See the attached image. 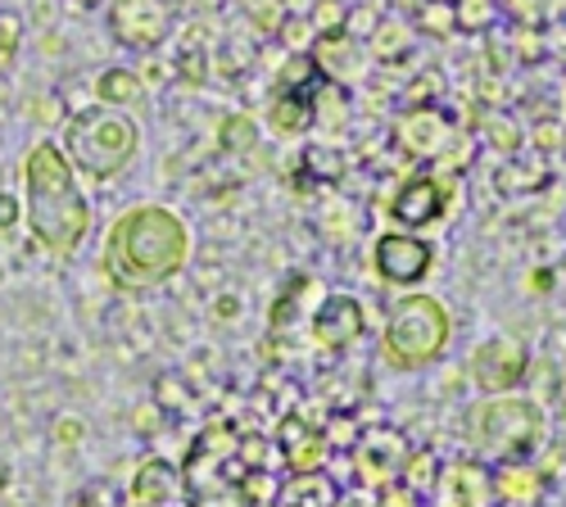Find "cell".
I'll use <instances>...</instances> for the list:
<instances>
[{"instance_id": "obj_17", "label": "cell", "mask_w": 566, "mask_h": 507, "mask_svg": "<svg viewBox=\"0 0 566 507\" xmlns=\"http://www.w3.org/2000/svg\"><path fill=\"white\" fill-rule=\"evenodd\" d=\"M177 467L164 463V457H146L136 463V476H132V507H146V503H172L177 494Z\"/></svg>"}, {"instance_id": "obj_22", "label": "cell", "mask_w": 566, "mask_h": 507, "mask_svg": "<svg viewBox=\"0 0 566 507\" xmlns=\"http://www.w3.org/2000/svg\"><path fill=\"white\" fill-rule=\"evenodd\" d=\"M449 10L462 32H490L499 23V0H449Z\"/></svg>"}, {"instance_id": "obj_27", "label": "cell", "mask_w": 566, "mask_h": 507, "mask_svg": "<svg viewBox=\"0 0 566 507\" xmlns=\"http://www.w3.org/2000/svg\"><path fill=\"white\" fill-rule=\"evenodd\" d=\"M336 507H381V494H371V489H349V494H336Z\"/></svg>"}, {"instance_id": "obj_9", "label": "cell", "mask_w": 566, "mask_h": 507, "mask_svg": "<svg viewBox=\"0 0 566 507\" xmlns=\"http://www.w3.org/2000/svg\"><path fill=\"white\" fill-rule=\"evenodd\" d=\"M408 453H412L408 440H403L399 431H390V426H376V431L358 435V440H354V472H358L363 489L381 494V489L399 485Z\"/></svg>"}, {"instance_id": "obj_6", "label": "cell", "mask_w": 566, "mask_h": 507, "mask_svg": "<svg viewBox=\"0 0 566 507\" xmlns=\"http://www.w3.org/2000/svg\"><path fill=\"white\" fill-rule=\"evenodd\" d=\"M371 267L376 276H381L386 286L395 291H417L421 282L431 276L436 267V245L427 236H417V232H386V236H376L371 245Z\"/></svg>"}, {"instance_id": "obj_25", "label": "cell", "mask_w": 566, "mask_h": 507, "mask_svg": "<svg viewBox=\"0 0 566 507\" xmlns=\"http://www.w3.org/2000/svg\"><path fill=\"white\" fill-rule=\"evenodd\" d=\"M51 435H55V444H64V448H77V444H82V435H86V426H82V418H55Z\"/></svg>"}, {"instance_id": "obj_14", "label": "cell", "mask_w": 566, "mask_h": 507, "mask_svg": "<svg viewBox=\"0 0 566 507\" xmlns=\"http://www.w3.org/2000/svg\"><path fill=\"white\" fill-rule=\"evenodd\" d=\"M436 489H440V507H494L490 472L481 463H453L449 472H440Z\"/></svg>"}, {"instance_id": "obj_4", "label": "cell", "mask_w": 566, "mask_h": 507, "mask_svg": "<svg viewBox=\"0 0 566 507\" xmlns=\"http://www.w3.org/2000/svg\"><path fill=\"white\" fill-rule=\"evenodd\" d=\"M471 444L485 463H531L548 440V412L526 394H485L467 418Z\"/></svg>"}, {"instance_id": "obj_8", "label": "cell", "mask_w": 566, "mask_h": 507, "mask_svg": "<svg viewBox=\"0 0 566 507\" xmlns=\"http://www.w3.org/2000/svg\"><path fill=\"white\" fill-rule=\"evenodd\" d=\"M531 372V349L516 336H490L471 349V381L481 394H512Z\"/></svg>"}, {"instance_id": "obj_2", "label": "cell", "mask_w": 566, "mask_h": 507, "mask_svg": "<svg viewBox=\"0 0 566 507\" xmlns=\"http://www.w3.org/2000/svg\"><path fill=\"white\" fill-rule=\"evenodd\" d=\"M191 258V226L168 204L123 209L101 250V267L118 291H159Z\"/></svg>"}, {"instance_id": "obj_12", "label": "cell", "mask_w": 566, "mask_h": 507, "mask_svg": "<svg viewBox=\"0 0 566 507\" xmlns=\"http://www.w3.org/2000/svg\"><path fill=\"white\" fill-rule=\"evenodd\" d=\"M358 336H363V304H358L354 295H345V291H332V295L317 304V313H313V340H317L322 349L340 353V349H349Z\"/></svg>"}, {"instance_id": "obj_1", "label": "cell", "mask_w": 566, "mask_h": 507, "mask_svg": "<svg viewBox=\"0 0 566 507\" xmlns=\"http://www.w3.org/2000/svg\"><path fill=\"white\" fill-rule=\"evenodd\" d=\"M19 209L32 241L51 258H73L96 226V209H91L82 177L51 136L32 141L19 159Z\"/></svg>"}, {"instance_id": "obj_10", "label": "cell", "mask_w": 566, "mask_h": 507, "mask_svg": "<svg viewBox=\"0 0 566 507\" xmlns=\"http://www.w3.org/2000/svg\"><path fill=\"white\" fill-rule=\"evenodd\" d=\"M109 32L127 51H159L172 32V14L164 0H109Z\"/></svg>"}, {"instance_id": "obj_3", "label": "cell", "mask_w": 566, "mask_h": 507, "mask_svg": "<svg viewBox=\"0 0 566 507\" xmlns=\"http://www.w3.org/2000/svg\"><path fill=\"white\" fill-rule=\"evenodd\" d=\"M60 150L77 168V177L91 181H114L123 177L140 155V127L132 114L109 105H86L64 118V141Z\"/></svg>"}, {"instance_id": "obj_29", "label": "cell", "mask_w": 566, "mask_h": 507, "mask_svg": "<svg viewBox=\"0 0 566 507\" xmlns=\"http://www.w3.org/2000/svg\"><path fill=\"white\" fill-rule=\"evenodd\" d=\"M146 507H181V503H146Z\"/></svg>"}, {"instance_id": "obj_20", "label": "cell", "mask_w": 566, "mask_h": 507, "mask_svg": "<svg viewBox=\"0 0 566 507\" xmlns=\"http://www.w3.org/2000/svg\"><path fill=\"white\" fill-rule=\"evenodd\" d=\"M412 45H417V41H412V23H408L403 14L376 19V28L367 32V51H371L376 60H403Z\"/></svg>"}, {"instance_id": "obj_18", "label": "cell", "mask_w": 566, "mask_h": 507, "mask_svg": "<svg viewBox=\"0 0 566 507\" xmlns=\"http://www.w3.org/2000/svg\"><path fill=\"white\" fill-rule=\"evenodd\" d=\"M140 96H146V82H140L136 68H105L96 77V105H109V109H132Z\"/></svg>"}, {"instance_id": "obj_26", "label": "cell", "mask_w": 566, "mask_h": 507, "mask_svg": "<svg viewBox=\"0 0 566 507\" xmlns=\"http://www.w3.org/2000/svg\"><path fill=\"white\" fill-rule=\"evenodd\" d=\"M23 222V209H19V196L14 191H0V236H10L14 226Z\"/></svg>"}, {"instance_id": "obj_7", "label": "cell", "mask_w": 566, "mask_h": 507, "mask_svg": "<svg viewBox=\"0 0 566 507\" xmlns=\"http://www.w3.org/2000/svg\"><path fill=\"white\" fill-rule=\"evenodd\" d=\"M449 204H453V181L440 172H417L390 200V222L399 232H427V226L444 222Z\"/></svg>"}, {"instance_id": "obj_24", "label": "cell", "mask_w": 566, "mask_h": 507, "mask_svg": "<svg viewBox=\"0 0 566 507\" xmlns=\"http://www.w3.org/2000/svg\"><path fill=\"white\" fill-rule=\"evenodd\" d=\"M19 51H23V19L14 10H0V77L14 68Z\"/></svg>"}, {"instance_id": "obj_5", "label": "cell", "mask_w": 566, "mask_h": 507, "mask_svg": "<svg viewBox=\"0 0 566 507\" xmlns=\"http://www.w3.org/2000/svg\"><path fill=\"white\" fill-rule=\"evenodd\" d=\"M453 340V317L444 299L427 291H408L386 308V327H381V358L395 372H421L444 358Z\"/></svg>"}, {"instance_id": "obj_19", "label": "cell", "mask_w": 566, "mask_h": 507, "mask_svg": "<svg viewBox=\"0 0 566 507\" xmlns=\"http://www.w3.org/2000/svg\"><path fill=\"white\" fill-rule=\"evenodd\" d=\"M336 480L322 472H300L291 476V485L281 489V507H336Z\"/></svg>"}, {"instance_id": "obj_28", "label": "cell", "mask_w": 566, "mask_h": 507, "mask_svg": "<svg viewBox=\"0 0 566 507\" xmlns=\"http://www.w3.org/2000/svg\"><path fill=\"white\" fill-rule=\"evenodd\" d=\"M32 118H36V123H55V118H60V114H55V101H36Z\"/></svg>"}, {"instance_id": "obj_13", "label": "cell", "mask_w": 566, "mask_h": 507, "mask_svg": "<svg viewBox=\"0 0 566 507\" xmlns=\"http://www.w3.org/2000/svg\"><path fill=\"white\" fill-rule=\"evenodd\" d=\"M308 60H313L317 73H326V82H332V86H345V82H358L363 77L367 51H363V41L349 36L345 28H322Z\"/></svg>"}, {"instance_id": "obj_16", "label": "cell", "mask_w": 566, "mask_h": 507, "mask_svg": "<svg viewBox=\"0 0 566 507\" xmlns=\"http://www.w3.org/2000/svg\"><path fill=\"white\" fill-rule=\"evenodd\" d=\"M276 444H281V457H286V467H291L295 476H300V472H317L322 448H326L322 431L304 426V418H286V422H281Z\"/></svg>"}, {"instance_id": "obj_21", "label": "cell", "mask_w": 566, "mask_h": 507, "mask_svg": "<svg viewBox=\"0 0 566 507\" xmlns=\"http://www.w3.org/2000/svg\"><path fill=\"white\" fill-rule=\"evenodd\" d=\"M268 118H272V127L281 136H295V131H304L313 123V101L300 96V91H281V96L272 101V114Z\"/></svg>"}, {"instance_id": "obj_11", "label": "cell", "mask_w": 566, "mask_h": 507, "mask_svg": "<svg viewBox=\"0 0 566 507\" xmlns=\"http://www.w3.org/2000/svg\"><path fill=\"white\" fill-rule=\"evenodd\" d=\"M399 146H403L412 159L436 163V159H444V155L458 146V123H453L444 109H436V105H421V109L403 114V123H399Z\"/></svg>"}, {"instance_id": "obj_15", "label": "cell", "mask_w": 566, "mask_h": 507, "mask_svg": "<svg viewBox=\"0 0 566 507\" xmlns=\"http://www.w3.org/2000/svg\"><path fill=\"white\" fill-rule=\"evenodd\" d=\"M494 507H539L544 503V476L535 463H503L490 472Z\"/></svg>"}, {"instance_id": "obj_30", "label": "cell", "mask_w": 566, "mask_h": 507, "mask_svg": "<svg viewBox=\"0 0 566 507\" xmlns=\"http://www.w3.org/2000/svg\"><path fill=\"white\" fill-rule=\"evenodd\" d=\"M77 6H101V0H77Z\"/></svg>"}, {"instance_id": "obj_23", "label": "cell", "mask_w": 566, "mask_h": 507, "mask_svg": "<svg viewBox=\"0 0 566 507\" xmlns=\"http://www.w3.org/2000/svg\"><path fill=\"white\" fill-rule=\"evenodd\" d=\"M218 146L231 150V155H250V150L259 146V127H254V118H245V114H227L222 127H218Z\"/></svg>"}]
</instances>
